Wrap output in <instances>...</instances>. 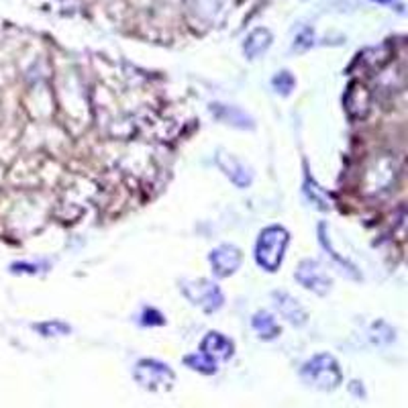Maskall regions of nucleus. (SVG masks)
Here are the masks:
<instances>
[{
    "label": "nucleus",
    "mask_w": 408,
    "mask_h": 408,
    "mask_svg": "<svg viewBox=\"0 0 408 408\" xmlns=\"http://www.w3.org/2000/svg\"><path fill=\"white\" fill-rule=\"evenodd\" d=\"M290 241V233L280 227V225H272L266 227L255 245V261L266 270V272H276L284 259V253Z\"/></svg>",
    "instance_id": "nucleus-1"
},
{
    "label": "nucleus",
    "mask_w": 408,
    "mask_h": 408,
    "mask_svg": "<svg viewBox=\"0 0 408 408\" xmlns=\"http://www.w3.org/2000/svg\"><path fill=\"white\" fill-rule=\"evenodd\" d=\"M300 378L316 390H335L341 382H343V371L339 368V364L335 361V357L329 353H319L311 357L302 369H300Z\"/></svg>",
    "instance_id": "nucleus-2"
},
{
    "label": "nucleus",
    "mask_w": 408,
    "mask_h": 408,
    "mask_svg": "<svg viewBox=\"0 0 408 408\" xmlns=\"http://www.w3.org/2000/svg\"><path fill=\"white\" fill-rule=\"evenodd\" d=\"M180 288L184 292V296L196 304L200 307L204 312H216L225 298H223V292L221 288L211 282V280H204V278H198V280H182L180 282Z\"/></svg>",
    "instance_id": "nucleus-3"
},
{
    "label": "nucleus",
    "mask_w": 408,
    "mask_h": 408,
    "mask_svg": "<svg viewBox=\"0 0 408 408\" xmlns=\"http://www.w3.org/2000/svg\"><path fill=\"white\" fill-rule=\"evenodd\" d=\"M135 382L145 390H168L174 384V371L157 359H141L133 369Z\"/></svg>",
    "instance_id": "nucleus-4"
},
{
    "label": "nucleus",
    "mask_w": 408,
    "mask_h": 408,
    "mask_svg": "<svg viewBox=\"0 0 408 408\" xmlns=\"http://www.w3.org/2000/svg\"><path fill=\"white\" fill-rule=\"evenodd\" d=\"M296 280L307 288L312 290L319 296H325L330 290L329 273L323 270V266L314 259H304L298 270H296Z\"/></svg>",
    "instance_id": "nucleus-5"
},
{
    "label": "nucleus",
    "mask_w": 408,
    "mask_h": 408,
    "mask_svg": "<svg viewBox=\"0 0 408 408\" xmlns=\"http://www.w3.org/2000/svg\"><path fill=\"white\" fill-rule=\"evenodd\" d=\"M241 259H243V255L235 245H221L209 253V261L213 266L214 276H218V278H227V276L237 272L241 266Z\"/></svg>",
    "instance_id": "nucleus-6"
},
{
    "label": "nucleus",
    "mask_w": 408,
    "mask_h": 408,
    "mask_svg": "<svg viewBox=\"0 0 408 408\" xmlns=\"http://www.w3.org/2000/svg\"><path fill=\"white\" fill-rule=\"evenodd\" d=\"M216 166H218L225 174L229 175V180L233 182L235 186H239V188H247V186L252 184V180H253L252 170H249L243 161L235 159L231 154L218 152V156H216Z\"/></svg>",
    "instance_id": "nucleus-7"
},
{
    "label": "nucleus",
    "mask_w": 408,
    "mask_h": 408,
    "mask_svg": "<svg viewBox=\"0 0 408 408\" xmlns=\"http://www.w3.org/2000/svg\"><path fill=\"white\" fill-rule=\"evenodd\" d=\"M272 298L278 312H280L288 323L296 325V327H302V325L307 323V311L300 307V302H298L294 296L286 294V292H273Z\"/></svg>",
    "instance_id": "nucleus-8"
},
{
    "label": "nucleus",
    "mask_w": 408,
    "mask_h": 408,
    "mask_svg": "<svg viewBox=\"0 0 408 408\" xmlns=\"http://www.w3.org/2000/svg\"><path fill=\"white\" fill-rule=\"evenodd\" d=\"M200 350L204 355H209V357H213L214 361L218 364V361H225V359H229L231 355H233V341L231 339H227L223 333H209L206 337H204V341H202V345H200Z\"/></svg>",
    "instance_id": "nucleus-9"
},
{
    "label": "nucleus",
    "mask_w": 408,
    "mask_h": 408,
    "mask_svg": "<svg viewBox=\"0 0 408 408\" xmlns=\"http://www.w3.org/2000/svg\"><path fill=\"white\" fill-rule=\"evenodd\" d=\"M252 327L266 341H272V339H276L280 335V325L276 323V319H273L272 314L266 311H259L253 314Z\"/></svg>",
    "instance_id": "nucleus-10"
},
{
    "label": "nucleus",
    "mask_w": 408,
    "mask_h": 408,
    "mask_svg": "<svg viewBox=\"0 0 408 408\" xmlns=\"http://www.w3.org/2000/svg\"><path fill=\"white\" fill-rule=\"evenodd\" d=\"M211 111H214L216 113V117L221 118V120H229L231 125H235V127H239V129H252L253 123L252 118L247 117L243 111H239L237 106H225V104H213L211 106Z\"/></svg>",
    "instance_id": "nucleus-11"
},
{
    "label": "nucleus",
    "mask_w": 408,
    "mask_h": 408,
    "mask_svg": "<svg viewBox=\"0 0 408 408\" xmlns=\"http://www.w3.org/2000/svg\"><path fill=\"white\" fill-rule=\"evenodd\" d=\"M304 194L309 196V200H311L314 206H319L321 211H327L330 206V198L329 194L325 192V190H321V186H316V182L307 175V180H304Z\"/></svg>",
    "instance_id": "nucleus-12"
},
{
    "label": "nucleus",
    "mask_w": 408,
    "mask_h": 408,
    "mask_svg": "<svg viewBox=\"0 0 408 408\" xmlns=\"http://www.w3.org/2000/svg\"><path fill=\"white\" fill-rule=\"evenodd\" d=\"M184 364L190 369H196V371L206 373V376L216 371V361H214L213 357L204 355L202 351H200V353H192V355H186V357H184Z\"/></svg>",
    "instance_id": "nucleus-13"
},
{
    "label": "nucleus",
    "mask_w": 408,
    "mask_h": 408,
    "mask_svg": "<svg viewBox=\"0 0 408 408\" xmlns=\"http://www.w3.org/2000/svg\"><path fill=\"white\" fill-rule=\"evenodd\" d=\"M270 45V33L268 31H255L245 43V54L249 59H255L259 54H264Z\"/></svg>",
    "instance_id": "nucleus-14"
},
{
    "label": "nucleus",
    "mask_w": 408,
    "mask_h": 408,
    "mask_svg": "<svg viewBox=\"0 0 408 408\" xmlns=\"http://www.w3.org/2000/svg\"><path fill=\"white\" fill-rule=\"evenodd\" d=\"M273 88H276V92H280V94H284V97H288L292 92V88H294V78H292L288 72H280L276 78H273Z\"/></svg>",
    "instance_id": "nucleus-15"
},
{
    "label": "nucleus",
    "mask_w": 408,
    "mask_h": 408,
    "mask_svg": "<svg viewBox=\"0 0 408 408\" xmlns=\"http://www.w3.org/2000/svg\"><path fill=\"white\" fill-rule=\"evenodd\" d=\"M37 329L43 333V335H54V337H59V335H66L70 333V327L59 323V321H51V323H43V325H37Z\"/></svg>",
    "instance_id": "nucleus-16"
},
{
    "label": "nucleus",
    "mask_w": 408,
    "mask_h": 408,
    "mask_svg": "<svg viewBox=\"0 0 408 408\" xmlns=\"http://www.w3.org/2000/svg\"><path fill=\"white\" fill-rule=\"evenodd\" d=\"M143 325H163L166 321H163V314H159L156 309H147V311L143 312V321H141Z\"/></svg>",
    "instance_id": "nucleus-17"
}]
</instances>
